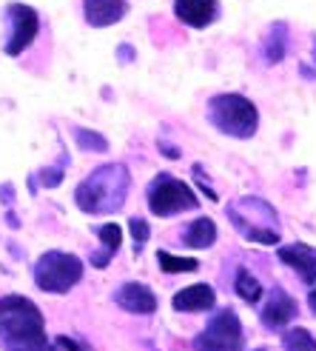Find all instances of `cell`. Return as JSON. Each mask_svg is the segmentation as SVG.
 I'll return each instance as SVG.
<instances>
[{
    "label": "cell",
    "mask_w": 316,
    "mask_h": 351,
    "mask_svg": "<svg viewBox=\"0 0 316 351\" xmlns=\"http://www.w3.org/2000/svg\"><path fill=\"white\" fill-rule=\"evenodd\" d=\"M75 140L83 152H109V140L89 129H75Z\"/></svg>",
    "instance_id": "cell-21"
},
{
    "label": "cell",
    "mask_w": 316,
    "mask_h": 351,
    "mask_svg": "<svg viewBox=\"0 0 316 351\" xmlns=\"http://www.w3.org/2000/svg\"><path fill=\"white\" fill-rule=\"evenodd\" d=\"M194 348L197 351H242V326H239V317L231 308L217 311L214 317H211V323L205 326L202 335H197Z\"/></svg>",
    "instance_id": "cell-7"
},
{
    "label": "cell",
    "mask_w": 316,
    "mask_h": 351,
    "mask_svg": "<svg viewBox=\"0 0 316 351\" xmlns=\"http://www.w3.org/2000/svg\"><path fill=\"white\" fill-rule=\"evenodd\" d=\"M208 120H211V126H214L217 132L239 137V140L254 137L256 126H259L256 106L242 95H217V97H211Z\"/></svg>",
    "instance_id": "cell-4"
},
{
    "label": "cell",
    "mask_w": 316,
    "mask_h": 351,
    "mask_svg": "<svg viewBox=\"0 0 316 351\" xmlns=\"http://www.w3.org/2000/svg\"><path fill=\"white\" fill-rule=\"evenodd\" d=\"M174 14L188 26L205 29V26H211L217 21L220 3L217 0H174Z\"/></svg>",
    "instance_id": "cell-9"
},
{
    "label": "cell",
    "mask_w": 316,
    "mask_h": 351,
    "mask_svg": "<svg viewBox=\"0 0 316 351\" xmlns=\"http://www.w3.org/2000/svg\"><path fill=\"white\" fill-rule=\"evenodd\" d=\"M80 277H83L80 257L66 252H46L38 260V266H34V283L49 294H66L72 286L80 283Z\"/></svg>",
    "instance_id": "cell-5"
},
{
    "label": "cell",
    "mask_w": 316,
    "mask_h": 351,
    "mask_svg": "<svg viewBox=\"0 0 316 351\" xmlns=\"http://www.w3.org/2000/svg\"><path fill=\"white\" fill-rule=\"evenodd\" d=\"M183 240H185V245H191V249H208V245L217 240V226H214V220H208V217L194 220V223H191L188 229H185Z\"/></svg>",
    "instance_id": "cell-16"
},
{
    "label": "cell",
    "mask_w": 316,
    "mask_h": 351,
    "mask_svg": "<svg viewBox=\"0 0 316 351\" xmlns=\"http://www.w3.org/2000/svg\"><path fill=\"white\" fill-rule=\"evenodd\" d=\"M6 21H9V40H6V55H21L23 49L31 46V40L38 38L40 29V17L31 6L23 3H12L6 9Z\"/></svg>",
    "instance_id": "cell-8"
},
{
    "label": "cell",
    "mask_w": 316,
    "mask_h": 351,
    "mask_svg": "<svg viewBox=\"0 0 316 351\" xmlns=\"http://www.w3.org/2000/svg\"><path fill=\"white\" fill-rule=\"evenodd\" d=\"M129 229H131V234H134V252H140V249H143V245H146L148 234H151L148 223H146V220H140V217H134V220L129 223Z\"/></svg>",
    "instance_id": "cell-22"
},
{
    "label": "cell",
    "mask_w": 316,
    "mask_h": 351,
    "mask_svg": "<svg viewBox=\"0 0 316 351\" xmlns=\"http://www.w3.org/2000/svg\"><path fill=\"white\" fill-rule=\"evenodd\" d=\"M228 220L251 243H262V245L279 243L276 212L262 197H239L237 203L228 206Z\"/></svg>",
    "instance_id": "cell-3"
},
{
    "label": "cell",
    "mask_w": 316,
    "mask_h": 351,
    "mask_svg": "<svg viewBox=\"0 0 316 351\" xmlns=\"http://www.w3.org/2000/svg\"><path fill=\"white\" fill-rule=\"evenodd\" d=\"M49 351H83L80 343L68 340V337H57L55 343H49Z\"/></svg>",
    "instance_id": "cell-24"
},
{
    "label": "cell",
    "mask_w": 316,
    "mask_h": 351,
    "mask_svg": "<svg viewBox=\"0 0 316 351\" xmlns=\"http://www.w3.org/2000/svg\"><path fill=\"white\" fill-rule=\"evenodd\" d=\"M296 317V303L293 297L285 294L282 289H274L265 308H262V323H265L268 328H282L285 323H291Z\"/></svg>",
    "instance_id": "cell-13"
},
{
    "label": "cell",
    "mask_w": 316,
    "mask_h": 351,
    "mask_svg": "<svg viewBox=\"0 0 316 351\" xmlns=\"http://www.w3.org/2000/svg\"><path fill=\"white\" fill-rule=\"evenodd\" d=\"M60 180H63V169H60V166H55V169H46V171L40 174V183H43L46 189H55V186H60Z\"/></svg>",
    "instance_id": "cell-23"
},
{
    "label": "cell",
    "mask_w": 316,
    "mask_h": 351,
    "mask_svg": "<svg viewBox=\"0 0 316 351\" xmlns=\"http://www.w3.org/2000/svg\"><path fill=\"white\" fill-rule=\"evenodd\" d=\"M308 303H311V311H313V314H316V289H313V291H311V297H308Z\"/></svg>",
    "instance_id": "cell-25"
},
{
    "label": "cell",
    "mask_w": 316,
    "mask_h": 351,
    "mask_svg": "<svg viewBox=\"0 0 316 351\" xmlns=\"http://www.w3.org/2000/svg\"><path fill=\"white\" fill-rule=\"evenodd\" d=\"M237 294L242 297L245 303H256L259 297H262V286H259V280H256V277H251V271L239 269V271H237Z\"/></svg>",
    "instance_id": "cell-19"
},
{
    "label": "cell",
    "mask_w": 316,
    "mask_h": 351,
    "mask_svg": "<svg viewBox=\"0 0 316 351\" xmlns=\"http://www.w3.org/2000/svg\"><path fill=\"white\" fill-rule=\"evenodd\" d=\"M285 351H316V340L308 328H291L282 335Z\"/></svg>",
    "instance_id": "cell-18"
},
{
    "label": "cell",
    "mask_w": 316,
    "mask_h": 351,
    "mask_svg": "<svg viewBox=\"0 0 316 351\" xmlns=\"http://www.w3.org/2000/svg\"><path fill=\"white\" fill-rule=\"evenodd\" d=\"M114 300L120 308H126L131 314H151L157 308V297L148 286L143 283H126V286H120L117 294H114Z\"/></svg>",
    "instance_id": "cell-12"
},
{
    "label": "cell",
    "mask_w": 316,
    "mask_h": 351,
    "mask_svg": "<svg viewBox=\"0 0 316 351\" xmlns=\"http://www.w3.org/2000/svg\"><path fill=\"white\" fill-rule=\"evenodd\" d=\"M279 260L288 263L305 283H311V286L316 283V249H311L305 243H291V245L279 249Z\"/></svg>",
    "instance_id": "cell-11"
},
{
    "label": "cell",
    "mask_w": 316,
    "mask_h": 351,
    "mask_svg": "<svg viewBox=\"0 0 316 351\" xmlns=\"http://www.w3.org/2000/svg\"><path fill=\"white\" fill-rule=\"evenodd\" d=\"M157 263H160V269L168 271V274H177V271H197L200 263L194 257H174L168 252H160L157 254Z\"/></svg>",
    "instance_id": "cell-20"
},
{
    "label": "cell",
    "mask_w": 316,
    "mask_h": 351,
    "mask_svg": "<svg viewBox=\"0 0 316 351\" xmlns=\"http://www.w3.org/2000/svg\"><path fill=\"white\" fill-rule=\"evenodd\" d=\"M0 346L9 351H49L43 314L29 297H0Z\"/></svg>",
    "instance_id": "cell-1"
},
{
    "label": "cell",
    "mask_w": 316,
    "mask_h": 351,
    "mask_svg": "<svg viewBox=\"0 0 316 351\" xmlns=\"http://www.w3.org/2000/svg\"><path fill=\"white\" fill-rule=\"evenodd\" d=\"M285 46H288V26L285 23H274L268 40H265V60L279 63L285 58Z\"/></svg>",
    "instance_id": "cell-17"
},
{
    "label": "cell",
    "mask_w": 316,
    "mask_h": 351,
    "mask_svg": "<svg viewBox=\"0 0 316 351\" xmlns=\"http://www.w3.org/2000/svg\"><path fill=\"white\" fill-rule=\"evenodd\" d=\"M129 6L126 0H83V14H85V23L89 26H111L120 23L126 17Z\"/></svg>",
    "instance_id": "cell-10"
},
{
    "label": "cell",
    "mask_w": 316,
    "mask_h": 351,
    "mask_svg": "<svg viewBox=\"0 0 316 351\" xmlns=\"http://www.w3.org/2000/svg\"><path fill=\"white\" fill-rule=\"evenodd\" d=\"M256 351H265V348H256Z\"/></svg>",
    "instance_id": "cell-26"
},
{
    "label": "cell",
    "mask_w": 316,
    "mask_h": 351,
    "mask_svg": "<svg viewBox=\"0 0 316 351\" xmlns=\"http://www.w3.org/2000/svg\"><path fill=\"white\" fill-rule=\"evenodd\" d=\"M214 300H217L214 289L205 283H197V286H188L174 294V308L177 311H208L214 306Z\"/></svg>",
    "instance_id": "cell-14"
},
{
    "label": "cell",
    "mask_w": 316,
    "mask_h": 351,
    "mask_svg": "<svg viewBox=\"0 0 316 351\" xmlns=\"http://www.w3.org/2000/svg\"><path fill=\"white\" fill-rule=\"evenodd\" d=\"M197 195L191 191L183 180L171 178V174H160L154 178V183L148 186V208L157 217H171L180 212H191L197 208Z\"/></svg>",
    "instance_id": "cell-6"
},
{
    "label": "cell",
    "mask_w": 316,
    "mask_h": 351,
    "mask_svg": "<svg viewBox=\"0 0 316 351\" xmlns=\"http://www.w3.org/2000/svg\"><path fill=\"white\" fill-rule=\"evenodd\" d=\"M97 234H100V243H103V252L92 254V263L97 269H105V266H109V260H111V254H117L120 243H122V229L117 223H105V226H100V229H97Z\"/></svg>",
    "instance_id": "cell-15"
},
{
    "label": "cell",
    "mask_w": 316,
    "mask_h": 351,
    "mask_svg": "<svg viewBox=\"0 0 316 351\" xmlns=\"http://www.w3.org/2000/svg\"><path fill=\"white\" fill-rule=\"evenodd\" d=\"M129 183H131V178H129L126 166H120V163L100 166L92 178H85L77 186L75 200L85 215H111L126 203Z\"/></svg>",
    "instance_id": "cell-2"
}]
</instances>
